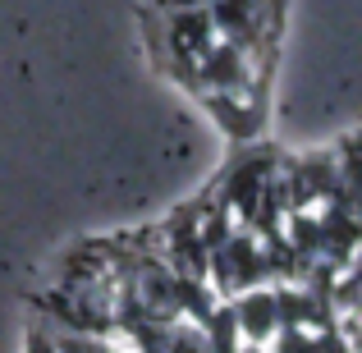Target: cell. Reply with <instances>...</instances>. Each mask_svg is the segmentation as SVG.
<instances>
[{
  "label": "cell",
  "mask_w": 362,
  "mask_h": 353,
  "mask_svg": "<svg viewBox=\"0 0 362 353\" xmlns=\"http://www.w3.org/2000/svg\"><path fill=\"white\" fill-rule=\"evenodd\" d=\"M28 353H60V345H55L46 330H33V340H28Z\"/></svg>",
  "instance_id": "6"
},
{
  "label": "cell",
  "mask_w": 362,
  "mask_h": 353,
  "mask_svg": "<svg viewBox=\"0 0 362 353\" xmlns=\"http://www.w3.org/2000/svg\"><path fill=\"white\" fill-rule=\"evenodd\" d=\"M206 14H211L216 33L225 42L271 60L275 33H280V18H284V0H206Z\"/></svg>",
  "instance_id": "2"
},
{
  "label": "cell",
  "mask_w": 362,
  "mask_h": 353,
  "mask_svg": "<svg viewBox=\"0 0 362 353\" xmlns=\"http://www.w3.org/2000/svg\"><path fill=\"white\" fill-rule=\"evenodd\" d=\"M216 37H221V33H216L206 5H170V9L147 14L151 55H156V64L170 74V79H179V83H188L193 64L211 51Z\"/></svg>",
  "instance_id": "1"
},
{
  "label": "cell",
  "mask_w": 362,
  "mask_h": 353,
  "mask_svg": "<svg viewBox=\"0 0 362 353\" xmlns=\"http://www.w3.org/2000/svg\"><path fill=\"white\" fill-rule=\"evenodd\" d=\"M230 312H234V326H239V340L247 349H266L284 330L280 326V299H275V289H262V284L234 294Z\"/></svg>",
  "instance_id": "4"
},
{
  "label": "cell",
  "mask_w": 362,
  "mask_h": 353,
  "mask_svg": "<svg viewBox=\"0 0 362 353\" xmlns=\"http://www.w3.org/2000/svg\"><path fill=\"white\" fill-rule=\"evenodd\" d=\"M206 271H211V280L221 284L225 294H243V289H257V284L271 275V253L262 248L257 234H247V230L234 225V230L211 248Z\"/></svg>",
  "instance_id": "3"
},
{
  "label": "cell",
  "mask_w": 362,
  "mask_h": 353,
  "mask_svg": "<svg viewBox=\"0 0 362 353\" xmlns=\"http://www.w3.org/2000/svg\"><path fill=\"white\" fill-rule=\"evenodd\" d=\"M202 101H206V110L221 120V129L230 133V138H239V142L257 138L266 92H225V97H202Z\"/></svg>",
  "instance_id": "5"
}]
</instances>
